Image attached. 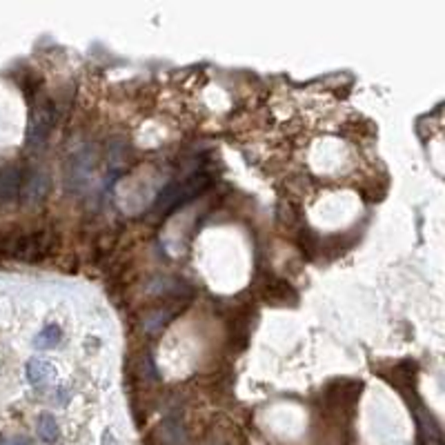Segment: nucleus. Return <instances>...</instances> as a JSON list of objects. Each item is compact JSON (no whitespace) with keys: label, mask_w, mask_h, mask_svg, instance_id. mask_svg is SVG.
<instances>
[{"label":"nucleus","mask_w":445,"mask_h":445,"mask_svg":"<svg viewBox=\"0 0 445 445\" xmlns=\"http://www.w3.org/2000/svg\"><path fill=\"white\" fill-rule=\"evenodd\" d=\"M38 439L47 445H54L61 439V430H58V423L52 414H43V417L38 419Z\"/></svg>","instance_id":"10"},{"label":"nucleus","mask_w":445,"mask_h":445,"mask_svg":"<svg viewBox=\"0 0 445 445\" xmlns=\"http://www.w3.org/2000/svg\"><path fill=\"white\" fill-rule=\"evenodd\" d=\"M172 310H156L154 314H150L145 319V330H150V332H154L156 328H161V325H165L167 323V319H172Z\"/></svg>","instance_id":"13"},{"label":"nucleus","mask_w":445,"mask_h":445,"mask_svg":"<svg viewBox=\"0 0 445 445\" xmlns=\"http://www.w3.org/2000/svg\"><path fill=\"white\" fill-rule=\"evenodd\" d=\"M54 374L52 363H47L45 359H32L27 363V379L34 388H41L49 381V377Z\"/></svg>","instance_id":"9"},{"label":"nucleus","mask_w":445,"mask_h":445,"mask_svg":"<svg viewBox=\"0 0 445 445\" xmlns=\"http://www.w3.org/2000/svg\"><path fill=\"white\" fill-rule=\"evenodd\" d=\"M23 172L18 170L16 165H7L0 170V203H9L16 201L18 194H21V185H23Z\"/></svg>","instance_id":"5"},{"label":"nucleus","mask_w":445,"mask_h":445,"mask_svg":"<svg viewBox=\"0 0 445 445\" xmlns=\"http://www.w3.org/2000/svg\"><path fill=\"white\" fill-rule=\"evenodd\" d=\"M163 437L170 445H185L187 437H185V430L178 419H167L163 423Z\"/></svg>","instance_id":"12"},{"label":"nucleus","mask_w":445,"mask_h":445,"mask_svg":"<svg viewBox=\"0 0 445 445\" xmlns=\"http://www.w3.org/2000/svg\"><path fill=\"white\" fill-rule=\"evenodd\" d=\"M92 165H94V158L89 152H83L76 158H72V165H69V172H67L69 190H83L89 174H92Z\"/></svg>","instance_id":"6"},{"label":"nucleus","mask_w":445,"mask_h":445,"mask_svg":"<svg viewBox=\"0 0 445 445\" xmlns=\"http://www.w3.org/2000/svg\"><path fill=\"white\" fill-rule=\"evenodd\" d=\"M16 256L25 261H41L43 256L52 252V236L47 234H29L16 243Z\"/></svg>","instance_id":"3"},{"label":"nucleus","mask_w":445,"mask_h":445,"mask_svg":"<svg viewBox=\"0 0 445 445\" xmlns=\"http://www.w3.org/2000/svg\"><path fill=\"white\" fill-rule=\"evenodd\" d=\"M263 296L270 303H276V305H285L288 301H296V294L290 288V283L279 281V279H270V281H267V285L263 288Z\"/></svg>","instance_id":"8"},{"label":"nucleus","mask_w":445,"mask_h":445,"mask_svg":"<svg viewBox=\"0 0 445 445\" xmlns=\"http://www.w3.org/2000/svg\"><path fill=\"white\" fill-rule=\"evenodd\" d=\"M207 185H210V174H205V172H196L192 176L183 178V181L167 185L165 190L161 192V196H158V201H156V207H154L156 214L158 216L172 214L174 210H178V207L187 205L190 201H194L199 194H203Z\"/></svg>","instance_id":"1"},{"label":"nucleus","mask_w":445,"mask_h":445,"mask_svg":"<svg viewBox=\"0 0 445 445\" xmlns=\"http://www.w3.org/2000/svg\"><path fill=\"white\" fill-rule=\"evenodd\" d=\"M5 445H25L23 441H9V443H5Z\"/></svg>","instance_id":"14"},{"label":"nucleus","mask_w":445,"mask_h":445,"mask_svg":"<svg viewBox=\"0 0 445 445\" xmlns=\"http://www.w3.org/2000/svg\"><path fill=\"white\" fill-rule=\"evenodd\" d=\"M61 328L58 325H47V328H43L41 332L36 334V339H34V348L38 350H52L56 348L58 343H61Z\"/></svg>","instance_id":"11"},{"label":"nucleus","mask_w":445,"mask_h":445,"mask_svg":"<svg viewBox=\"0 0 445 445\" xmlns=\"http://www.w3.org/2000/svg\"><path fill=\"white\" fill-rule=\"evenodd\" d=\"M54 105L52 103H38L34 107V114H32V121H29V132H27V143L32 147H43L47 143L49 134H52V127H54Z\"/></svg>","instance_id":"2"},{"label":"nucleus","mask_w":445,"mask_h":445,"mask_svg":"<svg viewBox=\"0 0 445 445\" xmlns=\"http://www.w3.org/2000/svg\"><path fill=\"white\" fill-rule=\"evenodd\" d=\"M47 192H49V178L45 172H29L23 176V185H21L23 201L38 203L41 199H45Z\"/></svg>","instance_id":"4"},{"label":"nucleus","mask_w":445,"mask_h":445,"mask_svg":"<svg viewBox=\"0 0 445 445\" xmlns=\"http://www.w3.org/2000/svg\"><path fill=\"white\" fill-rule=\"evenodd\" d=\"M359 394H361V383L339 381V383H334L328 392H325V397H328V401L332 405H336V408H343V405H350V403H354L356 399H359Z\"/></svg>","instance_id":"7"}]
</instances>
